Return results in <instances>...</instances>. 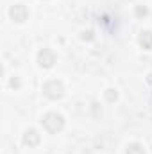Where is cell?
Returning <instances> with one entry per match:
<instances>
[{"label":"cell","instance_id":"cell-3","mask_svg":"<svg viewBox=\"0 0 152 154\" xmlns=\"http://www.w3.org/2000/svg\"><path fill=\"white\" fill-rule=\"evenodd\" d=\"M38 63H39V66H43V68L54 66V63H56V54H54L52 50H48V48H43L38 54Z\"/></svg>","mask_w":152,"mask_h":154},{"label":"cell","instance_id":"cell-5","mask_svg":"<svg viewBox=\"0 0 152 154\" xmlns=\"http://www.w3.org/2000/svg\"><path fill=\"white\" fill-rule=\"evenodd\" d=\"M23 143H25V145H29V147H34V145H38V143H39V134H38V131H34V129H29V131H25V134H23Z\"/></svg>","mask_w":152,"mask_h":154},{"label":"cell","instance_id":"cell-9","mask_svg":"<svg viewBox=\"0 0 152 154\" xmlns=\"http://www.w3.org/2000/svg\"><path fill=\"white\" fill-rule=\"evenodd\" d=\"M136 11H138V14H145V13H147V11H145V7H143V9H141V7H138Z\"/></svg>","mask_w":152,"mask_h":154},{"label":"cell","instance_id":"cell-2","mask_svg":"<svg viewBox=\"0 0 152 154\" xmlns=\"http://www.w3.org/2000/svg\"><path fill=\"white\" fill-rule=\"evenodd\" d=\"M43 93L45 97L56 100V99H61L63 93H65V88H63V82L61 81H48L43 84Z\"/></svg>","mask_w":152,"mask_h":154},{"label":"cell","instance_id":"cell-6","mask_svg":"<svg viewBox=\"0 0 152 154\" xmlns=\"http://www.w3.org/2000/svg\"><path fill=\"white\" fill-rule=\"evenodd\" d=\"M140 45H141L143 48H152V32L143 31V32L140 34Z\"/></svg>","mask_w":152,"mask_h":154},{"label":"cell","instance_id":"cell-8","mask_svg":"<svg viewBox=\"0 0 152 154\" xmlns=\"http://www.w3.org/2000/svg\"><path fill=\"white\" fill-rule=\"evenodd\" d=\"M106 99H108V102H114L116 100V90H108L106 91Z\"/></svg>","mask_w":152,"mask_h":154},{"label":"cell","instance_id":"cell-7","mask_svg":"<svg viewBox=\"0 0 152 154\" xmlns=\"http://www.w3.org/2000/svg\"><path fill=\"white\" fill-rule=\"evenodd\" d=\"M127 154H145V149L140 143H131L127 147Z\"/></svg>","mask_w":152,"mask_h":154},{"label":"cell","instance_id":"cell-4","mask_svg":"<svg viewBox=\"0 0 152 154\" xmlns=\"http://www.w3.org/2000/svg\"><path fill=\"white\" fill-rule=\"evenodd\" d=\"M9 14H11V18H13L14 22L22 23V22H25V20H27V16H29V11H27V7H25V5H22V4H16V5H13V7L9 9Z\"/></svg>","mask_w":152,"mask_h":154},{"label":"cell","instance_id":"cell-1","mask_svg":"<svg viewBox=\"0 0 152 154\" xmlns=\"http://www.w3.org/2000/svg\"><path fill=\"white\" fill-rule=\"evenodd\" d=\"M43 127L48 131V133H52V134H56V133H59V131H63V127H65V118L63 115H59V113H47V115L43 116Z\"/></svg>","mask_w":152,"mask_h":154}]
</instances>
